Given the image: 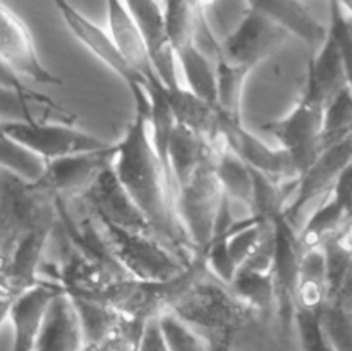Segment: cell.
Instances as JSON below:
<instances>
[{"label":"cell","mask_w":352,"mask_h":351,"mask_svg":"<svg viewBox=\"0 0 352 351\" xmlns=\"http://www.w3.org/2000/svg\"><path fill=\"white\" fill-rule=\"evenodd\" d=\"M148 114L135 110L122 138L114 143L113 171L135 205L150 223L154 235L187 263L198 260L175 213L169 189L148 132Z\"/></svg>","instance_id":"1"},{"label":"cell","mask_w":352,"mask_h":351,"mask_svg":"<svg viewBox=\"0 0 352 351\" xmlns=\"http://www.w3.org/2000/svg\"><path fill=\"white\" fill-rule=\"evenodd\" d=\"M202 333L209 341L231 345V339L261 317L228 286L210 277L204 263L168 310Z\"/></svg>","instance_id":"2"},{"label":"cell","mask_w":352,"mask_h":351,"mask_svg":"<svg viewBox=\"0 0 352 351\" xmlns=\"http://www.w3.org/2000/svg\"><path fill=\"white\" fill-rule=\"evenodd\" d=\"M92 219L110 256L132 279L168 282L183 275L197 262H184L153 234L121 228L95 216Z\"/></svg>","instance_id":"3"},{"label":"cell","mask_w":352,"mask_h":351,"mask_svg":"<svg viewBox=\"0 0 352 351\" xmlns=\"http://www.w3.org/2000/svg\"><path fill=\"white\" fill-rule=\"evenodd\" d=\"M323 105L322 94L307 74L304 89L292 110L286 116L261 125L289 154L297 173H301L320 153L319 135Z\"/></svg>","instance_id":"4"},{"label":"cell","mask_w":352,"mask_h":351,"mask_svg":"<svg viewBox=\"0 0 352 351\" xmlns=\"http://www.w3.org/2000/svg\"><path fill=\"white\" fill-rule=\"evenodd\" d=\"M223 195L213 172V158L176 190V219L197 259L212 241Z\"/></svg>","instance_id":"5"},{"label":"cell","mask_w":352,"mask_h":351,"mask_svg":"<svg viewBox=\"0 0 352 351\" xmlns=\"http://www.w3.org/2000/svg\"><path fill=\"white\" fill-rule=\"evenodd\" d=\"M1 127L14 142L44 162L78 153L100 150L111 145L94 134L69 124L10 120L1 121Z\"/></svg>","instance_id":"6"},{"label":"cell","mask_w":352,"mask_h":351,"mask_svg":"<svg viewBox=\"0 0 352 351\" xmlns=\"http://www.w3.org/2000/svg\"><path fill=\"white\" fill-rule=\"evenodd\" d=\"M55 6L70 33L125 83L133 99L135 110L148 114L150 100L146 84L121 56L107 30L102 29L67 1H55Z\"/></svg>","instance_id":"7"},{"label":"cell","mask_w":352,"mask_h":351,"mask_svg":"<svg viewBox=\"0 0 352 351\" xmlns=\"http://www.w3.org/2000/svg\"><path fill=\"white\" fill-rule=\"evenodd\" d=\"M245 4L242 18L220 44V55L226 62L252 72L280 47L287 34L250 1Z\"/></svg>","instance_id":"8"},{"label":"cell","mask_w":352,"mask_h":351,"mask_svg":"<svg viewBox=\"0 0 352 351\" xmlns=\"http://www.w3.org/2000/svg\"><path fill=\"white\" fill-rule=\"evenodd\" d=\"M217 139L250 169L275 180L286 182L297 178V169L289 154L280 147H271L239 120L217 111Z\"/></svg>","instance_id":"9"},{"label":"cell","mask_w":352,"mask_h":351,"mask_svg":"<svg viewBox=\"0 0 352 351\" xmlns=\"http://www.w3.org/2000/svg\"><path fill=\"white\" fill-rule=\"evenodd\" d=\"M352 165V136L323 149L294 180L293 193L283 208V217L294 227V220L316 197H323L344 169Z\"/></svg>","instance_id":"10"},{"label":"cell","mask_w":352,"mask_h":351,"mask_svg":"<svg viewBox=\"0 0 352 351\" xmlns=\"http://www.w3.org/2000/svg\"><path fill=\"white\" fill-rule=\"evenodd\" d=\"M0 59L23 81L41 85H60L59 76L45 67L26 23L0 1Z\"/></svg>","instance_id":"11"},{"label":"cell","mask_w":352,"mask_h":351,"mask_svg":"<svg viewBox=\"0 0 352 351\" xmlns=\"http://www.w3.org/2000/svg\"><path fill=\"white\" fill-rule=\"evenodd\" d=\"M352 165L342 171L301 228L296 231L300 252L319 248L330 237L351 227Z\"/></svg>","instance_id":"12"},{"label":"cell","mask_w":352,"mask_h":351,"mask_svg":"<svg viewBox=\"0 0 352 351\" xmlns=\"http://www.w3.org/2000/svg\"><path fill=\"white\" fill-rule=\"evenodd\" d=\"M114 143L110 146L78 153L45 162L43 176L34 183L54 198L67 201L78 198L95 178L113 162Z\"/></svg>","instance_id":"13"},{"label":"cell","mask_w":352,"mask_h":351,"mask_svg":"<svg viewBox=\"0 0 352 351\" xmlns=\"http://www.w3.org/2000/svg\"><path fill=\"white\" fill-rule=\"evenodd\" d=\"M78 200L87 208L88 213L95 217L121 228L154 235L150 223L125 191L111 165L95 178Z\"/></svg>","instance_id":"14"},{"label":"cell","mask_w":352,"mask_h":351,"mask_svg":"<svg viewBox=\"0 0 352 351\" xmlns=\"http://www.w3.org/2000/svg\"><path fill=\"white\" fill-rule=\"evenodd\" d=\"M125 6L142 36L160 84L164 89L177 88L180 84L176 58L166 34L162 4L151 0H132L125 1Z\"/></svg>","instance_id":"15"},{"label":"cell","mask_w":352,"mask_h":351,"mask_svg":"<svg viewBox=\"0 0 352 351\" xmlns=\"http://www.w3.org/2000/svg\"><path fill=\"white\" fill-rule=\"evenodd\" d=\"M60 293L65 292L58 284L40 279L12 299L7 312L11 351H34L47 310Z\"/></svg>","instance_id":"16"},{"label":"cell","mask_w":352,"mask_h":351,"mask_svg":"<svg viewBox=\"0 0 352 351\" xmlns=\"http://www.w3.org/2000/svg\"><path fill=\"white\" fill-rule=\"evenodd\" d=\"M106 11L109 28L107 33L110 34L114 45L117 47L125 62L146 84V92L148 89H162V85L157 78L146 47L143 44L142 36L126 10L125 1H107Z\"/></svg>","instance_id":"17"},{"label":"cell","mask_w":352,"mask_h":351,"mask_svg":"<svg viewBox=\"0 0 352 351\" xmlns=\"http://www.w3.org/2000/svg\"><path fill=\"white\" fill-rule=\"evenodd\" d=\"M253 7L272 19L287 36L300 39L307 47L316 51L326 37V26L322 25L298 0H253Z\"/></svg>","instance_id":"18"},{"label":"cell","mask_w":352,"mask_h":351,"mask_svg":"<svg viewBox=\"0 0 352 351\" xmlns=\"http://www.w3.org/2000/svg\"><path fill=\"white\" fill-rule=\"evenodd\" d=\"M213 154L214 143L175 124L168 142V164L176 190L202 165L212 161Z\"/></svg>","instance_id":"19"},{"label":"cell","mask_w":352,"mask_h":351,"mask_svg":"<svg viewBox=\"0 0 352 351\" xmlns=\"http://www.w3.org/2000/svg\"><path fill=\"white\" fill-rule=\"evenodd\" d=\"M161 95L170 110L175 124L205 138L217 139V109L191 94L186 87L162 89Z\"/></svg>","instance_id":"20"},{"label":"cell","mask_w":352,"mask_h":351,"mask_svg":"<svg viewBox=\"0 0 352 351\" xmlns=\"http://www.w3.org/2000/svg\"><path fill=\"white\" fill-rule=\"evenodd\" d=\"M327 299V275L320 248L300 253L294 282V311L318 312Z\"/></svg>","instance_id":"21"},{"label":"cell","mask_w":352,"mask_h":351,"mask_svg":"<svg viewBox=\"0 0 352 351\" xmlns=\"http://www.w3.org/2000/svg\"><path fill=\"white\" fill-rule=\"evenodd\" d=\"M307 74L312 78L324 102L342 87L351 85V62L341 54L327 32L323 43L308 59Z\"/></svg>","instance_id":"22"},{"label":"cell","mask_w":352,"mask_h":351,"mask_svg":"<svg viewBox=\"0 0 352 351\" xmlns=\"http://www.w3.org/2000/svg\"><path fill=\"white\" fill-rule=\"evenodd\" d=\"M213 172L223 194L243 205L250 215L253 201V172L234 153H231L219 139L214 142Z\"/></svg>","instance_id":"23"},{"label":"cell","mask_w":352,"mask_h":351,"mask_svg":"<svg viewBox=\"0 0 352 351\" xmlns=\"http://www.w3.org/2000/svg\"><path fill=\"white\" fill-rule=\"evenodd\" d=\"M173 52L176 63H179L183 72L186 88L216 107V76L213 62L195 47L194 41L180 45Z\"/></svg>","instance_id":"24"},{"label":"cell","mask_w":352,"mask_h":351,"mask_svg":"<svg viewBox=\"0 0 352 351\" xmlns=\"http://www.w3.org/2000/svg\"><path fill=\"white\" fill-rule=\"evenodd\" d=\"M231 292L261 318L278 314V300L272 274L238 270L228 286Z\"/></svg>","instance_id":"25"},{"label":"cell","mask_w":352,"mask_h":351,"mask_svg":"<svg viewBox=\"0 0 352 351\" xmlns=\"http://www.w3.org/2000/svg\"><path fill=\"white\" fill-rule=\"evenodd\" d=\"M352 136V87L345 85L326 99L320 121V151Z\"/></svg>","instance_id":"26"},{"label":"cell","mask_w":352,"mask_h":351,"mask_svg":"<svg viewBox=\"0 0 352 351\" xmlns=\"http://www.w3.org/2000/svg\"><path fill=\"white\" fill-rule=\"evenodd\" d=\"M0 88L15 92L25 102L33 106L41 123H59L74 125L76 116L66 107L59 105L48 95L30 88L22 78H19L1 59H0Z\"/></svg>","instance_id":"27"},{"label":"cell","mask_w":352,"mask_h":351,"mask_svg":"<svg viewBox=\"0 0 352 351\" xmlns=\"http://www.w3.org/2000/svg\"><path fill=\"white\" fill-rule=\"evenodd\" d=\"M214 76H216V109L221 114L241 120V107L243 88L250 70L226 62L221 55L216 58Z\"/></svg>","instance_id":"28"},{"label":"cell","mask_w":352,"mask_h":351,"mask_svg":"<svg viewBox=\"0 0 352 351\" xmlns=\"http://www.w3.org/2000/svg\"><path fill=\"white\" fill-rule=\"evenodd\" d=\"M324 337L337 351H351L352 296L327 300L318 311Z\"/></svg>","instance_id":"29"},{"label":"cell","mask_w":352,"mask_h":351,"mask_svg":"<svg viewBox=\"0 0 352 351\" xmlns=\"http://www.w3.org/2000/svg\"><path fill=\"white\" fill-rule=\"evenodd\" d=\"M45 162L14 142L0 121V169L26 183H36L44 173Z\"/></svg>","instance_id":"30"},{"label":"cell","mask_w":352,"mask_h":351,"mask_svg":"<svg viewBox=\"0 0 352 351\" xmlns=\"http://www.w3.org/2000/svg\"><path fill=\"white\" fill-rule=\"evenodd\" d=\"M157 323L168 351H210V341L173 312H162Z\"/></svg>","instance_id":"31"},{"label":"cell","mask_w":352,"mask_h":351,"mask_svg":"<svg viewBox=\"0 0 352 351\" xmlns=\"http://www.w3.org/2000/svg\"><path fill=\"white\" fill-rule=\"evenodd\" d=\"M292 319L301 351H337L324 337L319 325L318 312L294 311Z\"/></svg>","instance_id":"32"},{"label":"cell","mask_w":352,"mask_h":351,"mask_svg":"<svg viewBox=\"0 0 352 351\" xmlns=\"http://www.w3.org/2000/svg\"><path fill=\"white\" fill-rule=\"evenodd\" d=\"M0 118L1 121L25 120L40 123L41 118L37 110L25 102L15 92L0 88Z\"/></svg>","instance_id":"33"},{"label":"cell","mask_w":352,"mask_h":351,"mask_svg":"<svg viewBox=\"0 0 352 351\" xmlns=\"http://www.w3.org/2000/svg\"><path fill=\"white\" fill-rule=\"evenodd\" d=\"M138 351H168L164 344V340L157 323V318H153L146 322Z\"/></svg>","instance_id":"34"},{"label":"cell","mask_w":352,"mask_h":351,"mask_svg":"<svg viewBox=\"0 0 352 351\" xmlns=\"http://www.w3.org/2000/svg\"><path fill=\"white\" fill-rule=\"evenodd\" d=\"M15 296H16V293L14 292L7 277L3 273H0V301L6 300V299H14Z\"/></svg>","instance_id":"35"},{"label":"cell","mask_w":352,"mask_h":351,"mask_svg":"<svg viewBox=\"0 0 352 351\" xmlns=\"http://www.w3.org/2000/svg\"><path fill=\"white\" fill-rule=\"evenodd\" d=\"M0 351H11V329L8 321L0 329Z\"/></svg>","instance_id":"36"},{"label":"cell","mask_w":352,"mask_h":351,"mask_svg":"<svg viewBox=\"0 0 352 351\" xmlns=\"http://www.w3.org/2000/svg\"><path fill=\"white\" fill-rule=\"evenodd\" d=\"M11 301H12V299H6V300L0 301V329L7 321V312H8V307H10Z\"/></svg>","instance_id":"37"},{"label":"cell","mask_w":352,"mask_h":351,"mask_svg":"<svg viewBox=\"0 0 352 351\" xmlns=\"http://www.w3.org/2000/svg\"><path fill=\"white\" fill-rule=\"evenodd\" d=\"M210 351H232V347L227 343L210 341Z\"/></svg>","instance_id":"38"},{"label":"cell","mask_w":352,"mask_h":351,"mask_svg":"<svg viewBox=\"0 0 352 351\" xmlns=\"http://www.w3.org/2000/svg\"><path fill=\"white\" fill-rule=\"evenodd\" d=\"M4 240H6V238H1V240H0V242H1V241H4Z\"/></svg>","instance_id":"39"}]
</instances>
